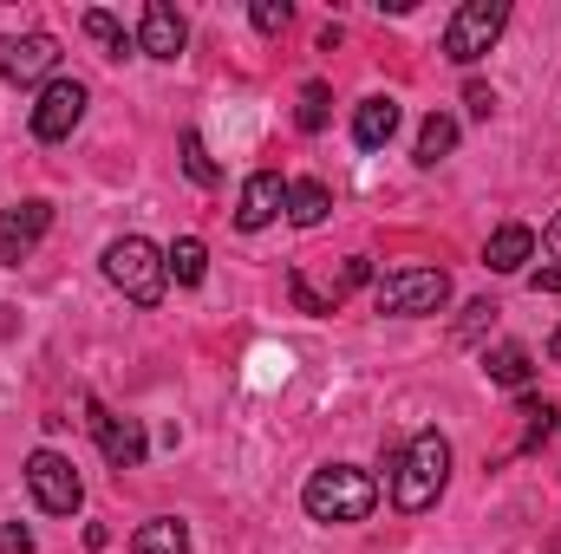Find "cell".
<instances>
[{
	"mask_svg": "<svg viewBox=\"0 0 561 554\" xmlns=\"http://www.w3.org/2000/svg\"><path fill=\"white\" fill-rule=\"evenodd\" d=\"M503 26H510V0H463L450 13V26H444V59L450 66H477L503 39Z\"/></svg>",
	"mask_w": 561,
	"mask_h": 554,
	"instance_id": "4",
	"label": "cell"
},
{
	"mask_svg": "<svg viewBox=\"0 0 561 554\" xmlns=\"http://www.w3.org/2000/svg\"><path fill=\"white\" fill-rule=\"evenodd\" d=\"M483 372H490V385H503V392H523V385L536 379L529 346H516V339H503L496 353H483Z\"/></svg>",
	"mask_w": 561,
	"mask_h": 554,
	"instance_id": "16",
	"label": "cell"
},
{
	"mask_svg": "<svg viewBox=\"0 0 561 554\" xmlns=\"http://www.w3.org/2000/svg\"><path fill=\"white\" fill-rule=\"evenodd\" d=\"M26 489H33V503H39L46 516H72V509L85 503V483H79V470H72L59 450H33V457H26Z\"/></svg>",
	"mask_w": 561,
	"mask_h": 554,
	"instance_id": "7",
	"label": "cell"
},
{
	"mask_svg": "<svg viewBox=\"0 0 561 554\" xmlns=\"http://www.w3.org/2000/svg\"><path fill=\"white\" fill-rule=\"evenodd\" d=\"M450 483V437L444 430H419L405 450H399V476H392V503L405 516H424Z\"/></svg>",
	"mask_w": 561,
	"mask_h": 554,
	"instance_id": "2",
	"label": "cell"
},
{
	"mask_svg": "<svg viewBox=\"0 0 561 554\" xmlns=\"http://www.w3.org/2000/svg\"><path fill=\"white\" fill-rule=\"evenodd\" d=\"M523 417H529V424H523V450H536V443L556 430V405H523Z\"/></svg>",
	"mask_w": 561,
	"mask_h": 554,
	"instance_id": "25",
	"label": "cell"
},
{
	"mask_svg": "<svg viewBox=\"0 0 561 554\" xmlns=\"http://www.w3.org/2000/svg\"><path fill=\"white\" fill-rule=\"evenodd\" d=\"M549 359H556V366H561V326H556V333H549Z\"/></svg>",
	"mask_w": 561,
	"mask_h": 554,
	"instance_id": "30",
	"label": "cell"
},
{
	"mask_svg": "<svg viewBox=\"0 0 561 554\" xmlns=\"http://www.w3.org/2000/svg\"><path fill=\"white\" fill-rule=\"evenodd\" d=\"M373 503H379V483H373V470H359V463H327V470H313L307 489H300V509H307L313 522H327V529L366 522Z\"/></svg>",
	"mask_w": 561,
	"mask_h": 554,
	"instance_id": "1",
	"label": "cell"
},
{
	"mask_svg": "<svg viewBox=\"0 0 561 554\" xmlns=\"http://www.w3.org/2000/svg\"><path fill=\"white\" fill-rule=\"evenodd\" d=\"M529 255H536V229H523V222H503V229L490 235V249H483L490 275H523Z\"/></svg>",
	"mask_w": 561,
	"mask_h": 554,
	"instance_id": "13",
	"label": "cell"
},
{
	"mask_svg": "<svg viewBox=\"0 0 561 554\" xmlns=\"http://www.w3.org/2000/svg\"><path fill=\"white\" fill-rule=\"evenodd\" d=\"M0 554H33V535L26 529H0Z\"/></svg>",
	"mask_w": 561,
	"mask_h": 554,
	"instance_id": "27",
	"label": "cell"
},
{
	"mask_svg": "<svg viewBox=\"0 0 561 554\" xmlns=\"http://www.w3.org/2000/svg\"><path fill=\"white\" fill-rule=\"evenodd\" d=\"M163 268L176 275V287H196V280L209 275V249H203L196 235H176V242L163 249Z\"/></svg>",
	"mask_w": 561,
	"mask_h": 554,
	"instance_id": "18",
	"label": "cell"
},
{
	"mask_svg": "<svg viewBox=\"0 0 561 554\" xmlns=\"http://www.w3.org/2000/svg\"><path fill=\"white\" fill-rule=\"evenodd\" d=\"M85 424H92V437H99V450H105L112 470H138L144 463V424L138 417H118V412H105L99 399H85Z\"/></svg>",
	"mask_w": 561,
	"mask_h": 554,
	"instance_id": "9",
	"label": "cell"
},
{
	"mask_svg": "<svg viewBox=\"0 0 561 554\" xmlns=\"http://www.w3.org/2000/svg\"><path fill=\"white\" fill-rule=\"evenodd\" d=\"M450 300V275L444 268H399V275L373 280V307L392 313V320H419V313H437Z\"/></svg>",
	"mask_w": 561,
	"mask_h": 554,
	"instance_id": "5",
	"label": "cell"
},
{
	"mask_svg": "<svg viewBox=\"0 0 561 554\" xmlns=\"http://www.w3.org/2000/svg\"><path fill=\"white\" fill-rule=\"evenodd\" d=\"M85 105H92V92L79 85V79H46L39 85V99H33V138L39 143H66L79 131V118H85Z\"/></svg>",
	"mask_w": 561,
	"mask_h": 554,
	"instance_id": "6",
	"label": "cell"
},
{
	"mask_svg": "<svg viewBox=\"0 0 561 554\" xmlns=\"http://www.w3.org/2000/svg\"><path fill=\"white\" fill-rule=\"evenodd\" d=\"M542 242H549V249H556V255H561V216H556V222H549V235H542Z\"/></svg>",
	"mask_w": 561,
	"mask_h": 554,
	"instance_id": "29",
	"label": "cell"
},
{
	"mask_svg": "<svg viewBox=\"0 0 561 554\" xmlns=\"http://www.w3.org/2000/svg\"><path fill=\"white\" fill-rule=\"evenodd\" d=\"M450 150H457V118L450 112H431L419 125V163H444Z\"/></svg>",
	"mask_w": 561,
	"mask_h": 554,
	"instance_id": "20",
	"label": "cell"
},
{
	"mask_svg": "<svg viewBox=\"0 0 561 554\" xmlns=\"http://www.w3.org/2000/svg\"><path fill=\"white\" fill-rule=\"evenodd\" d=\"M105 280L131 300V307H157L163 287H170V268H163V249H150L144 235H118L105 249Z\"/></svg>",
	"mask_w": 561,
	"mask_h": 554,
	"instance_id": "3",
	"label": "cell"
},
{
	"mask_svg": "<svg viewBox=\"0 0 561 554\" xmlns=\"http://www.w3.org/2000/svg\"><path fill=\"white\" fill-rule=\"evenodd\" d=\"M249 20H255V33H268V39H275V33H287V0H255V7H249Z\"/></svg>",
	"mask_w": 561,
	"mask_h": 554,
	"instance_id": "24",
	"label": "cell"
},
{
	"mask_svg": "<svg viewBox=\"0 0 561 554\" xmlns=\"http://www.w3.org/2000/svg\"><path fill=\"white\" fill-rule=\"evenodd\" d=\"M99 46H112V59H125V53H138V33H125V20L118 13H105V7H85V20H79Z\"/></svg>",
	"mask_w": 561,
	"mask_h": 554,
	"instance_id": "19",
	"label": "cell"
},
{
	"mask_svg": "<svg viewBox=\"0 0 561 554\" xmlns=\"http://www.w3.org/2000/svg\"><path fill=\"white\" fill-rule=\"evenodd\" d=\"M183 39H190V26H183V13L170 7V0H150L138 20V53H150V59H183Z\"/></svg>",
	"mask_w": 561,
	"mask_h": 554,
	"instance_id": "11",
	"label": "cell"
},
{
	"mask_svg": "<svg viewBox=\"0 0 561 554\" xmlns=\"http://www.w3.org/2000/svg\"><path fill=\"white\" fill-rule=\"evenodd\" d=\"M327 118H333V92H327V79H307V85H300L294 125H300V131H327Z\"/></svg>",
	"mask_w": 561,
	"mask_h": 554,
	"instance_id": "21",
	"label": "cell"
},
{
	"mask_svg": "<svg viewBox=\"0 0 561 554\" xmlns=\"http://www.w3.org/2000/svg\"><path fill=\"white\" fill-rule=\"evenodd\" d=\"M53 66H59V39H53V33H20V39H0V79L33 85V79H53Z\"/></svg>",
	"mask_w": 561,
	"mask_h": 554,
	"instance_id": "10",
	"label": "cell"
},
{
	"mask_svg": "<svg viewBox=\"0 0 561 554\" xmlns=\"http://www.w3.org/2000/svg\"><path fill=\"white\" fill-rule=\"evenodd\" d=\"M496 313H503V307H496V300H470V307H463V320H457V333H450V339H457V346H470V339H477V333H483V326H490V320H496Z\"/></svg>",
	"mask_w": 561,
	"mask_h": 554,
	"instance_id": "23",
	"label": "cell"
},
{
	"mask_svg": "<svg viewBox=\"0 0 561 554\" xmlns=\"http://www.w3.org/2000/svg\"><path fill=\"white\" fill-rule=\"evenodd\" d=\"M327 209H333V189H327L320 176L287 183V222H294V229H320V222H327Z\"/></svg>",
	"mask_w": 561,
	"mask_h": 554,
	"instance_id": "15",
	"label": "cell"
},
{
	"mask_svg": "<svg viewBox=\"0 0 561 554\" xmlns=\"http://www.w3.org/2000/svg\"><path fill=\"white\" fill-rule=\"evenodd\" d=\"M131 554H190V529L176 516H150L131 535Z\"/></svg>",
	"mask_w": 561,
	"mask_h": 554,
	"instance_id": "17",
	"label": "cell"
},
{
	"mask_svg": "<svg viewBox=\"0 0 561 554\" xmlns=\"http://www.w3.org/2000/svg\"><path fill=\"white\" fill-rule=\"evenodd\" d=\"M46 229H53V203H46V196L13 203V209L0 216V268H20V262L46 242Z\"/></svg>",
	"mask_w": 561,
	"mask_h": 554,
	"instance_id": "8",
	"label": "cell"
},
{
	"mask_svg": "<svg viewBox=\"0 0 561 554\" xmlns=\"http://www.w3.org/2000/svg\"><path fill=\"white\" fill-rule=\"evenodd\" d=\"M399 131V99H366L359 112H353V143L359 150H386Z\"/></svg>",
	"mask_w": 561,
	"mask_h": 554,
	"instance_id": "14",
	"label": "cell"
},
{
	"mask_svg": "<svg viewBox=\"0 0 561 554\" xmlns=\"http://www.w3.org/2000/svg\"><path fill=\"white\" fill-rule=\"evenodd\" d=\"M463 105H470V118H490V112H496V92H490V85H470Z\"/></svg>",
	"mask_w": 561,
	"mask_h": 554,
	"instance_id": "26",
	"label": "cell"
},
{
	"mask_svg": "<svg viewBox=\"0 0 561 554\" xmlns=\"http://www.w3.org/2000/svg\"><path fill=\"white\" fill-rule=\"evenodd\" d=\"M529 287H536V293H561V268H542V275H529Z\"/></svg>",
	"mask_w": 561,
	"mask_h": 554,
	"instance_id": "28",
	"label": "cell"
},
{
	"mask_svg": "<svg viewBox=\"0 0 561 554\" xmlns=\"http://www.w3.org/2000/svg\"><path fill=\"white\" fill-rule=\"evenodd\" d=\"M280 209H287V183H280V170H255L249 183H242V203H236V229H268Z\"/></svg>",
	"mask_w": 561,
	"mask_h": 554,
	"instance_id": "12",
	"label": "cell"
},
{
	"mask_svg": "<svg viewBox=\"0 0 561 554\" xmlns=\"http://www.w3.org/2000/svg\"><path fill=\"white\" fill-rule=\"evenodd\" d=\"M183 170H190V183H203V189H216V163H209V150L196 131H183Z\"/></svg>",
	"mask_w": 561,
	"mask_h": 554,
	"instance_id": "22",
	"label": "cell"
}]
</instances>
